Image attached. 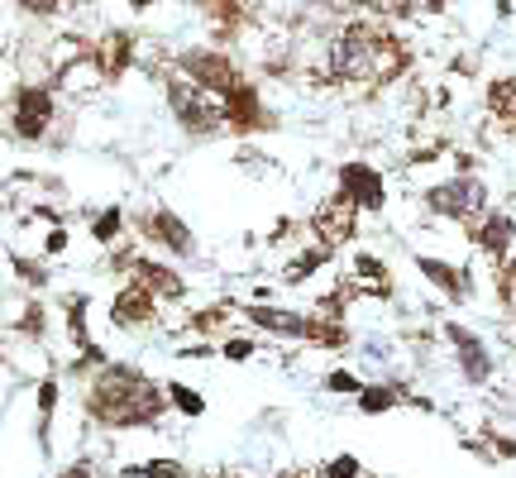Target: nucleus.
<instances>
[{
  "label": "nucleus",
  "instance_id": "nucleus-10",
  "mask_svg": "<svg viewBox=\"0 0 516 478\" xmlns=\"http://www.w3.org/2000/svg\"><path fill=\"white\" fill-rule=\"evenodd\" d=\"M445 345H450L454 364H459V373H464V383L483 388V383L493 378V354H488V345H483V335H478V330L450 321V326H445Z\"/></svg>",
  "mask_w": 516,
  "mask_h": 478
},
{
  "label": "nucleus",
  "instance_id": "nucleus-5",
  "mask_svg": "<svg viewBox=\"0 0 516 478\" xmlns=\"http://www.w3.org/2000/svg\"><path fill=\"white\" fill-rule=\"evenodd\" d=\"M58 120V87H43V82H20L10 91V134L24 144H39L43 134L53 130Z\"/></svg>",
  "mask_w": 516,
  "mask_h": 478
},
{
  "label": "nucleus",
  "instance_id": "nucleus-2",
  "mask_svg": "<svg viewBox=\"0 0 516 478\" xmlns=\"http://www.w3.org/2000/svg\"><path fill=\"white\" fill-rule=\"evenodd\" d=\"M387 39V24L378 20H344V29L335 34L330 44V77L344 82V87H364L373 82L378 87V53H383Z\"/></svg>",
  "mask_w": 516,
  "mask_h": 478
},
{
  "label": "nucleus",
  "instance_id": "nucleus-16",
  "mask_svg": "<svg viewBox=\"0 0 516 478\" xmlns=\"http://www.w3.org/2000/svg\"><path fill=\"white\" fill-rule=\"evenodd\" d=\"M349 278L359 283V292H364V297H378V302H387V297H392V273H387L383 254H368V249H359V254H354V263H349Z\"/></svg>",
  "mask_w": 516,
  "mask_h": 478
},
{
  "label": "nucleus",
  "instance_id": "nucleus-29",
  "mask_svg": "<svg viewBox=\"0 0 516 478\" xmlns=\"http://www.w3.org/2000/svg\"><path fill=\"white\" fill-rule=\"evenodd\" d=\"M10 263H15V278L29 287H48V268H43L39 259H24V254H10Z\"/></svg>",
  "mask_w": 516,
  "mask_h": 478
},
{
  "label": "nucleus",
  "instance_id": "nucleus-6",
  "mask_svg": "<svg viewBox=\"0 0 516 478\" xmlns=\"http://www.w3.org/2000/svg\"><path fill=\"white\" fill-rule=\"evenodd\" d=\"M172 67H177V72H187L192 82H201V87L215 91V96H230V91L244 82L239 63L220 44H192V48H182V53L172 58Z\"/></svg>",
  "mask_w": 516,
  "mask_h": 478
},
{
  "label": "nucleus",
  "instance_id": "nucleus-18",
  "mask_svg": "<svg viewBox=\"0 0 516 478\" xmlns=\"http://www.w3.org/2000/svg\"><path fill=\"white\" fill-rule=\"evenodd\" d=\"M96 53H101V63H106V72H110V82H120L129 72V63L139 58V39L129 34V29H110L106 39L96 44Z\"/></svg>",
  "mask_w": 516,
  "mask_h": 478
},
{
  "label": "nucleus",
  "instance_id": "nucleus-4",
  "mask_svg": "<svg viewBox=\"0 0 516 478\" xmlns=\"http://www.w3.org/2000/svg\"><path fill=\"white\" fill-rule=\"evenodd\" d=\"M421 206L440 220H464V225H473V220L488 211V182L473 173H454V177H445V182L426 187V192H421Z\"/></svg>",
  "mask_w": 516,
  "mask_h": 478
},
{
  "label": "nucleus",
  "instance_id": "nucleus-31",
  "mask_svg": "<svg viewBox=\"0 0 516 478\" xmlns=\"http://www.w3.org/2000/svg\"><path fill=\"white\" fill-rule=\"evenodd\" d=\"M321 383H325V392H344V397H359V392H364L359 373H349V369H330Z\"/></svg>",
  "mask_w": 516,
  "mask_h": 478
},
{
  "label": "nucleus",
  "instance_id": "nucleus-25",
  "mask_svg": "<svg viewBox=\"0 0 516 478\" xmlns=\"http://www.w3.org/2000/svg\"><path fill=\"white\" fill-rule=\"evenodd\" d=\"M230 306H235V302H211L206 311H196V316L187 321V326H192L196 335H215V330H220L225 321H230Z\"/></svg>",
  "mask_w": 516,
  "mask_h": 478
},
{
  "label": "nucleus",
  "instance_id": "nucleus-34",
  "mask_svg": "<svg viewBox=\"0 0 516 478\" xmlns=\"http://www.w3.org/2000/svg\"><path fill=\"white\" fill-rule=\"evenodd\" d=\"M53 478H96V474H91V464H67V469H58Z\"/></svg>",
  "mask_w": 516,
  "mask_h": 478
},
{
  "label": "nucleus",
  "instance_id": "nucleus-7",
  "mask_svg": "<svg viewBox=\"0 0 516 478\" xmlns=\"http://www.w3.org/2000/svg\"><path fill=\"white\" fill-rule=\"evenodd\" d=\"M134 235L158 244V249L172 254V259H192L196 254L192 225L177 216V211H168V206H144V211H134Z\"/></svg>",
  "mask_w": 516,
  "mask_h": 478
},
{
  "label": "nucleus",
  "instance_id": "nucleus-28",
  "mask_svg": "<svg viewBox=\"0 0 516 478\" xmlns=\"http://www.w3.org/2000/svg\"><path fill=\"white\" fill-rule=\"evenodd\" d=\"M29 20H53V15H63V10H72L77 0H15Z\"/></svg>",
  "mask_w": 516,
  "mask_h": 478
},
{
  "label": "nucleus",
  "instance_id": "nucleus-36",
  "mask_svg": "<svg viewBox=\"0 0 516 478\" xmlns=\"http://www.w3.org/2000/svg\"><path fill=\"white\" fill-rule=\"evenodd\" d=\"M201 478H249V474H239V469H206Z\"/></svg>",
  "mask_w": 516,
  "mask_h": 478
},
{
  "label": "nucleus",
  "instance_id": "nucleus-12",
  "mask_svg": "<svg viewBox=\"0 0 516 478\" xmlns=\"http://www.w3.org/2000/svg\"><path fill=\"white\" fill-rule=\"evenodd\" d=\"M469 239H473V249L483 254V259L493 263V268H502V263L512 259V244H516V220L507 216V211H483V216L473 220V230H469Z\"/></svg>",
  "mask_w": 516,
  "mask_h": 478
},
{
  "label": "nucleus",
  "instance_id": "nucleus-19",
  "mask_svg": "<svg viewBox=\"0 0 516 478\" xmlns=\"http://www.w3.org/2000/svg\"><path fill=\"white\" fill-rule=\"evenodd\" d=\"M301 340L311 349H349V326L340 316H325V311H311L306 326H301Z\"/></svg>",
  "mask_w": 516,
  "mask_h": 478
},
{
  "label": "nucleus",
  "instance_id": "nucleus-35",
  "mask_svg": "<svg viewBox=\"0 0 516 478\" xmlns=\"http://www.w3.org/2000/svg\"><path fill=\"white\" fill-rule=\"evenodd\" d=\"M67 249V235L63 230H53V235H48V254H63Z\"/></svg>",
  "mask_w": 516,
  "mask_h": 478
},
{
  "label": "nucleus",
  "instance_id": "nucleus-15",
  "mask_svg": "<svg viewBox=\"0 0 516 478\" xmlns=\"http://www.w3.org/2000/svg\"><path fill=\"white\" fill-rule=\"evenodd\" d=\"M129 278H139V283L149 287V292H158L163 302H182V297H187V278H182L177 268H168L163 259H144V254H139V259L129 263Z\"/></svg>",
  "mask_w": 516,
  "mask_h": 478
},
{
  "label": "nucleus",
  "instance_id": "nucleus-20",
  "mask_svg": "<svg viewBox=\"0 0 516 478\" xmlns=\"http://www.w3.org/2000/svg\"><path fill=\"white\" fill-rule=\"evenodd\" d=\"M354 402H359L364 416H383V412H392V407L407 402V388H397V383H364V392H359Z\"/></svg>",
  "mask_w": 516,
  "mask_h": 478
},
{
  "label": "nucleus",
  "instance_id": "nucleus-32",
  "mask_svg": "<svg viewBox=\"0 0 516 478\" xmlns=\"http://www.w3.org/2000/svg\"><path fill=\"white\" fill-rule=\"evenodd\" d=\"M321 478H364V469H359V459L354 455H335L321 469Z\"/></svg>",
  "mask_w": 516,
  "mask_h": 478
},
{
  "label": "nucleus",
  "instance_id": "nucleus-9",
  "mask_svg": "<svg viewBox=\"0 0 516 478\" xmlns=\"http://www.w3.org/2000/svg\"><path fill=\"white\" fill-rule=\"evenodd\" d=\"M158 302H163L158 292H149L139 278H129L110 302V326L125 330V335H144V330L158 326Z\"/></svg>",
  "mask_w": 516,
  "mask_h": 478
},
{
  "label": "nucleus",
  "instance_id": "nucleus-22",
  "mask_svg": "<svg viewBox=\"0 0 516 478\" xmlns=\"http://www.w3.org/2000/svg\"><path fill=\"white\" fill-rule=\"evenodd\" d=\"M488 110L502 125H516V77H493L488 82Z\"/></svg>",
  "mask_w": 516,
  "mask_h": 478
},
{
  "label": "nucleus",
  "instance_id": "nucleus-27",
  "mask_svg": "<svg viewBox=\"0 0 516 478\" xmlns=\"http://www.w3.org/2000/svg\"><path fill=\"white\" fill-rule=\"evenodd\" d=\"M48 330V316H43V302H24L20 321H15V335H29V340H43Z\"/></svg>",
  "mask_w": 516,
  "mask_h": 478
},
{
  "label": "nucleus",
  "instance_id": "nucleus-24",
  "mask_svg": "<svg viewBox=\"0 0 516 478\" xmlns=\"http://www.w3.org/2000/svg\"><path fill=\"white\" fill-rule=\"evenodd\" d=\"M125 478H192L182 459H149V464H134L125 469Z\"/></svg>",
  "mask_w": 516,
  "mask_h": 478
},
{
  "label": "nucleus",
  "instance_id": "nucleus-8",
  "mask_svg": "<svg viewBox=\"0 0 516 478\" xmlns=\"http://www.w3.org/2000/svg\"><path fill=\"white\" fill-rule=\"evenodd\" d=\"M354 235H359V201H354V196H344L340 187H335V192L311 211V239H316L321 249L335 254V249H344Z\"/></svg>",
  "mask_w": 516,
  "mask_h": 478
},
{
  "label": "nucleus",
  "instance_id": "nucleus-13",
  "mask_svg": "<svg viewBox=\"0 0 516 478\" xmlns=\"http://www.w3.org/2000/svg\"><path fill=\"white\" fill-rule=\"evenodd\" d=\"M225 125H230V134H258V130H273V125H278L273 110L258 101V87L249 77L225 96Z\"/></svg>",
  "mask_w": 516,
  "mask_h": 478
},
{
  "label": "nucleus",
  "instance_id": "nucleus-38",
  "mask_svg": "<svg viewBox=\"0 0 516 478\" xmlns=\"http://www.w3.org/2000/svg\"><path fill=\"white\" fill-rule=\"evenodd\" d=\"M278 478H316V474H306V469H282Z\"/></svg>",
  "mask_w": 516,
  "mask_h": 478
},
{
  "label": "nucleus",
  "instance_id": "nucleus-33",
  "mask_svg": "<svg viewBox=\"0 0 516 478\" xmlns=\"http://www.w3.org/2000/svg\"><path fill=\"white\" fill-rule=\"evenodd\" d=\"M254 349H258V340L235 335V340H225V345H220V354H225V359H235V364H244V359H254Z\"/></svg>",
  "mask_w": 516,
  "mask_h": 478
},
{
  "label": "nucleus",
  "instance_id": "nucleus-14",
  "mask_svg": "<svg viewBox=\"0 0 516 478\" xmlns=\"http://www.w3.org/2000/svg\"><path fill=\"white\" fill-rule=\"evenodd\" d=\"M416 268H421V278H426L440 297H450V306L469 302V273L450 259H435V254H416Z\"/></svg>",
  "mask_w": 516,
  "mask_h": 478
},
{
  "label": "nucleus",
  "instance_id": "nucleus-11",
  "mask_svg": "<svg viewBox=\"0 0 516 478\" xmlns=\"http://www.w3.org/2000/svg\"><path fill=\"white\" fill-rule=\"evenodd\" d=\"M335 187H340L344 196H354L359 201V211H383L387 206V182L383 173L373 168V163H364V158H349V163H340L335 168Z\"/></svg>",
  "mask_w": 516,
  "mask_h": 478
},
{
  "label": "nucleus",
  "instance_id": "nucleus-1",
  "mask_svg": "<svg viewBox=\"0 0 516 478\" xmlns=\"http://www.w3.org/2000/svg\"><path fill=\"white\" fill-rule=\"evenodd\" d=\"M82 407L86 416L96 421V426H106V431H134V426H153V421H163V412L172 407L168 388L149 378L144 369H134V364H96L91 373V383L82 392Z\"/></svg>",
  "mask_w": 516,
  "mask_h": 478
},
{
  "label": "nucleus",
  "instance_id": "nucleus-30",
  "mask_svg": "<svg viewBox=\"0 0 516 478\" xmlns=\"http://www.w3.org/2000/svg\"><path fill=\"white\" fill-rule=\"evenodd\" d=\"M497 297H502V306L516 316V254L497 268Z\"/></svg>",
  "mask_w": 516,
  "mask_h": 478
},
{
  "label": "nucleus",
  "instance_id": "nucleus-17",
  "mask_svg": "<svg viewBox=\"0 0 516 478\" xmlns=\"http://www.w3.org/2000/svg\"><path fill=\"white\" fill-rule=\"evenodd\" d=\"M244 311V321H254L258 330H273V335H297L301 340V326H306V316L301 311H287V306H263V302H239Z\"/></svg>",
  "mask_w": 516,
  "mask_h": 478
},
{
  "label": "nucleus",
  "instance_id": "nucleus-37",
  "mask_svg": "<svg viewBox=\"0 0 516 478\" xmlns=\"http://www.w3.org/2000/svg\"><path fill=\"white\" fill-rule=\"evenodd\" d=\"M153 5H163V0H129V10H134V15H144V10H153Z\"/></svg>",
  "mask_w": 516,
  "mask_h": 478
},
{
  "label": "nucleus",
  "instance_id": "nucleus-23",
  "mask_svg": "<svg viewBox=\"0 0 516 478\" xmlns=\"http://www.w3.org/2000/svg\"><path fill=\"white\" fill-rule=\"evenodd\" d=\"M120 235H125V211L120 206H106V211L91 216V239L96 244H115Z\"/></svg>",
  "mask_w": 516,
  "mask_h": 478
},
{
  "label": "nucleus",
  "instance_id": "nucleus-26",
  "mask_svg": "<svg viewBox=\"0 0 516 478\" xmlns=\"http://www.w3.org/2000/svg\"><path fill=\"white\" fill-rule=\"evenodd\" d=\"M168 397L182 416H206V397H201L196 388H187V383H168Z\"/></svg>",
  "mask_w": 516,
  "mask_h": 478
},
{
  "label": "nucleus",
  "instance_id": "nucleus-21",
  "mask_svg": "<svg viewBox=\"0 0 516 478\" xmlns=\"http://www.w3.org/2000/svg\"><path fill=\"white\" fill-rule=\"evenodd\" d=\"M330 259H335L330 249L311 244V249H301V254H292V259H287V273H282V283H306V278H316V273H321Z\"/></svg>",
  "mask_w": 516,
  "mask_h": 478
},
{
  "label": "nucleus",
  "instance_id": "nucleus-3",
  "mask_svg": "<svg viewBox=\"0 0 516 478\" xmlns=\"http://www.w3.org/2000/svg\"><path fill=\"white\" fill-rule=\"evenodd\" d=\"M163 91H168V110H172V120L182 125V134L211 139V134L230 130V125H225V96L206 91L201 82H192L187 72L172 67L168 77H163Z\"/></svg>",
  "mask_w": 516,
  "mask_h": 478
}]
</instances>
